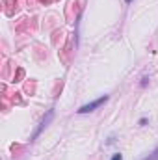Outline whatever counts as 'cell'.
<instances>
[{
    "instance_id": "6da1fadb",
    "label": "cell",
    "mask_w": 158,
    "mask_h": 160,
    "mask_svg": "<svg viewBox=\"0 0 158 160\" xmlns=\"http://www.w3.org/2000/svg\"><path fill=\"white\" fill-rule=\"evenodd\" d=\"M108 99H110L108 95H102V97H99L97 101H91V102H87V104H84V106H80V108L77 110V112H78V114H89V112H93V110H97L99 106H102V104H104V102H106Z\"/></svg>"
},
{
    "instance_id": "7a4b0ae2",
    "label": "cell",
    "mask_w": 158,
    "mask_h": 160,
    "mask_svg": "<svg viewBox=\"0 0 158 160\" xmlns=\"http://www.w3.org/2000/svg\"><path fill=\"white\" fill-rule=\"evenodd\" d=\"M52 118H54V110H48V114H47V118H45V119L41 121L39 128H37V130H36V134H34V136H32V140H36V138H37V136H39L41 132H43V130H45V127H47V125H48V123H50V121H52Z\"/></svg>"
},
{
    "instance_id": "3957f363",
    "label": "cell",
    "mask_w": 158,
    "mask_h": 160,
    "mask_svg": "<svg viewBox=\"0 0 158 160\" xmlns=\"http://www.w3.org/2000/svg\"><path fill=\"white\" fill-rule=\"evenodd\" d=\"M143 160H158V147L153 151V153H151V155H149V157H145Z\"/></svg>"
},
{
    "instance_id": "277c9868",
    "label": "cell",
    "mask_w": 158,
    "mask_h": 160,
    "mask_svg": "<svg viewBox=\"0 0 158 160\" xmlns=\"http://www.w3.org/2000/svg\"><path fill=\"white\" fill-rule=\"evenodd\" d=\"M112 160H123V155H121V153H116V155L112 157Z\"/></svg>"
}]
</instances>
